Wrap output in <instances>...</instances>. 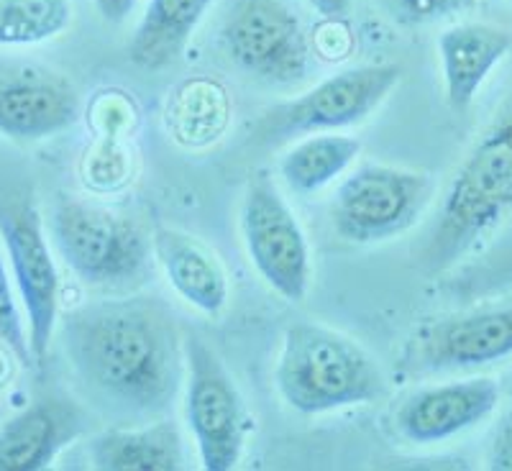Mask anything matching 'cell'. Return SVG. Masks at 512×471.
<instances>
[{
    "label": "cell",
    "mask_w": 512,
    "mask_h": 471,
    "mask_svg": "<svg viewBox=\"0 0 512 471\" xmlns=\"http://www.w3.org/2000/svg\"><path fill=\"white\" fill-rule=\"evenodd\" d=\"M88 456L100 471H177L187 466L182 436L172 420L98 433L90 438Z\"/></svg>",
    "instance_id": "e0dca14e"
},
{
    "label": "cell",
    "mask_w": 512,
    "mask_h": 471,
    "mask_svg": "<svg viewBox=\"0 0 512 471\" xmlns=\"http://www.w3.org/2000/svg\"><path fill=\"white\" fill-rule=\"evenodd\" d=\"M351 3H354V0H310V6H315L323 16L328 18L349 16Z\"/></svg>",
    "instance_id": "d4e9b609"
},
{
    "label": "cell",
    "mask_w": 512,
    "mask_h": 471,
    "mask_svg": "<svg viewBox=\"0 0 512 471\" xmlns=\"http://www.w3.org/2000/svg\"><path fill=\"white\" fill-rule=\"evenodd\" d=\"M95 8L108 24H123L136 8V0H95Z\"/></svg>",
    "instance_id": "cb8c5ba5"
},
{
    "label": "cell",
    "mask_w": 512,
    "mask_h": 471,
    "mask_svg": "<svg viewBox=\"0 0 512 471\" xmlns=\"http://www.w3.org/2000/svg\"><path fill=\"white\" fill-rule=\"evenodd\" d=\"M80 93L70 77L36 62H0V136L39 141L72 128Z\"/></svg>",
    "instance_id": "7c38bea8"
},
{
    "label": "cell",
    "mask_w": 512,
    "mask_h": 471,
    "mask_svg": "<svg viewBox=\"0 0 512 471\" xmlns=\"http://www.w3.org/2000/svg\"><path fill=\"white\" fill-rule=\"evenodd\" d=\"M500 387L495 379L474 377L436 384L400 402L395 428L410 443H438L466 431L497 408Z\"/></svg>",
    "instance_id": "4fadbf2b"
},
{
    "label": "cell",
    "mask_w": 512,
    "mask_h": 471,
    "mask_svg": "<svg viewBox=\"0 0 512 471\" xmlns=\"http://www.w3.org/2000/svg\"><path fill=\"white\" fill-rule=\"evenodd\" d=\"M185 415L205 471H231L244 454L251 420L221 356L192 336L185 344Z\"/></svg>",
    "instance_id": "ba28073f"
},
{
    "label": "cell",
    "mask_w": 512,
    "mask_h": 471,
    "mask_svg": "<svg viewBox=\"0 0 512 471\" xmlns=\"http://www.w3.org/2000/svg\"><path fill=\"white\" fill-rule=\"evenodd\" d=\"M487 466L495 471H512V410L495 425L487 448Z\"/></svg>",
    "instance_id": "603a6c76"
},
{
    "label": "cell",
    "mask_w": 512,
    "mask_h": 471,
    "mask_svg": "<svg viewBox=\"0 0 512 471\" xmlns=\"http://www.w3.org/2000/svg\"><path fill=\"white\" fill-rule=\"evenodd\" d=\"M400 64H367L326 77L308 93L259 113L249 126V144L277 146L303 134L361 123L397 88Z\"/></svg>",
    "instance_id": "8992f818"
},
{
    "label": "cell",
    "mask_w": 512,
    "mask_h": 471,
    "mask_svg": "<svg viewBox=\"0 0 512 471\" xmlns=\"http://www.w3.org/2000/svg\"><path fill=\"white\" fill-rule=\"evenodd\" d=\"M72 24V0H0V47L57 39Z\"/></svg>",
    "instance_id": "ffe728a7"
},
{
    "label": "cell",
    "mask_w": 512,
    "mask_h": 471,
    "mask_svg": "<svg viewBox=\"0 0 512 471\" xmlns=\"http://www.w3.org/2000/svg\"><path fill=\"white\" fill-rule=\"evenodd\" d=\"M0 344H3V341H0ZM8 377H11V364H8V359H6V354H3V349H0V387L6 384Z\"/></svg>",
    "instance_id": "484cf974"
},
{
    "label": "cell",
    "mask_w": 512,
    "mask_h": 471,
    "mask_svg": "<svg viewBox=\"0 0 512 471\" xmlns=\"http://www.w3.org/2000/svg\"><path fill=\"white\" fill-rule=\"evenodd\" d=\"M512 210V82L500 108L448 180L436 216L415 246L425 274L456 267Z\"/></svg>",
    "instance_id": "7a4b0ae2"
},
{
    "label": "cell",
    "mask_w": 512,
    "mask_h": 471,
    "mask_svg": "<svg viewBox=\"0 0 512 471\" xmlns=\"http://www.w3.org/2000/svg\"><path fill=\"white\" fill-rule=\"evenodd\" d=\"M512 354V305L448 315L418 328L410 338V372H454L500 361Z\"/></svg>",
    "instance_id": "8fae6325"
},
{
    "label": "cell",
    "mask_w": 512,
    "mask_h": 471,
    "mask_svg": "<svg viewBox=\"0 0 512 471\" xmlns=\"http://www.w3.org/2000/svg\"><path fill=\"white\" fill-rule=\"evenodd\" d=\"M210 6L213 0H149L128 41V59L141 70H164L175 64Z\"/></svg>",
    "instance_id": "ac0fdd59"
},
{
    "label": "cell",
    "mask_w": 512,
    "mask_h": 471,
    "mask_svg": "<svg viewBox=\"0 0 512 471\" xmlns=\"http://www.w3.org/2000/svg\"><path fill=\"white\" fill-rule=\"evenodd\" d=\"M392 21L402 26H423L472 8L477 0H374Z\"/></svg>",
    "instance_id": "44dd1931"
},
{
    "label": "cell",
    "mask_w": 512,
    "mask_h": 471,
    "mask_svg": "<svg viewBox=\"0 0 512 471\" xmlns=\"http://www.w3.org/2000/svg\"><path fill=\"white\" fill-rule=\"evenodd\" d=\"M0 341L24 364H34L29 349V331L24 328V318H21V310H18L3 256H0Z\"/></svg>",
    "instance_id": "7402d4cb"
},
{
    "label": "cell",
    "mask_w": 512,
    "mask_h": 471,
    "mask_svg": "<svg viewBox=\"0 0 512 471\" xmlns=\"http://www.w3.org/2000/svg\"><path fill=\"white\" fill-rule=\"evenodd\" d=\"M152 241L154 256L177 295L200 313L221 315L228 305V274L216 251L175 228H159Z\"/></svg>",
    "instance_id": "9a60e30c"
},
{
    "label": "cell",
    "mask_w": 512,
    "mask_h": 471,
    "mask_svg": "<svg viewBox=\"0 0 512 471\" xmlns=\"http://www.w3.org/2000/svg\"><path fill=\"white\" fill-rule=\"evenodd\" d=\"M512 36L500 26L459 24L438 36L446 100L454 111H466L495 64L510 52Z\"/></svg>",
    "instance_id": "2e32d148"
},
{
    "label": "cell",
    "mask_w": 512,
    "mask_h": 471,
    "mask_svg": "<svg viewBox=\"0 0 512 471\" xmlns=\"http://www.w3.org/2000/svg\"><path fill=\"white\" fill-rule=\"evenodd\" d=\"M431 200V175L387 164H364L333 195V231L349 244H379L410 231Z\"/></svg>",
    "instance_id": "52a82bcc"
},
{
    "label": "cell",
    "mask_w": 512,
    "mask_h": 471,
    "mask_svg": "<svg viewBox=\"0 0 512 471\" xmlns=\"http://www.w3.org/2000/svg\"><path fill=\"white\" fill-rule=\"evenodd\" d=\"M241 236L256 272L287 303H303L310 292V246L280 190L259 177L241 205Z\"/></svg>",
    "instance_id": "30bf717a"
},
{
    "label": "cell",
    "mask_w": 512,
    "mask_h": 471,
    "mask_svg": "<svg viewBox=\"0 0 512 471\" xmlns=\"http://www.w3.org/2000/svg\"><path fill=\"white\" fill-rule=\"evenodd\" d=\"M274 382L282 400L305 415L369 405L387 395L379 361L354 338L318 323L287 328Z\"/></svg>",
    "instance_id": "3957f363"
},
{
    "label": "cell",
    "mask_w": 512,
    "mask_h": 471,
    "mask_svg": "<svg viewBox=\"0 0 512 471\" xmlns=\"http://www.w3.org/2000/svg\"><path fill=\"white\" fill-rule=\"evenodd\" d=\"M0 236L26 310L31 361H47L59 323V272L49 251L39 208L29 195L0 198Z\"/></svg>",
    "instance_id": "9c48e42d"
},
{
    "label": "cell",
    "mask_w": 512,
    "mask_h": 471,
    "mask_svg": "<svg viewBox=\"0 0 512 471\" xmlns=\"http://www.w3.org/2000/svg\"><path fill=\"white\" fill-rule=\"evenodd\" d=\"M80 410L70 400H36L0 428V471L47 469L82 433Z\"/></svg>",
    "instance_id": "5bb4252c"
},
{
    "label": "cell",
    "mask_w": 512,
    "mask_h": 471,
    "mask_svg": "<svg viewBox=\"0 0 512 471\" xmlns=\"http://www.w3.org/2000/svg\"><path fill=\"white\" fill-rule=\"evenodd\" d=\"M359 152L361 144L351 136H310L280 159V175L290 190L310 195L344 175Z\"/></svg>",
    "instance_id": "d6986e66"
},
{
    "label": "cell",
    "mask_w": 512,
    "mask_h": 471,
    "mask_svg": "<svg viewBox=\"0 0 512 471\" xmlns=\"http://www.w3.org/2000/svg\"><path fill=\"white\" fill-rule=\"evenodd\" d=\"M62 344L88 395L123 420L162 418L185 382L180 331L154 297L95 300L70 310Z\"/></svg>",
    "instance_id": "6da1fadb"
},
{
    "label": "cell",
    "mask_w": 512,
    "mask_h": 471,
    "mask_svg": "<svg viewBox=\"0 0 512 471\" xmlns=\"http://www.w3.org/2000/svg\"><path fill=\"white\" fill-rule=\"evenodd\" d=\"M218 47L236 70L272 88H295L310 75L308 31L287 0H228Z\"/></svg>",
    "instance_id": "5b68a950"
},
{
    "label": "cell",
    "mask_w": 512,
    "mask_h": 471,
    "mask_svg": "<svg viewBox=\"0 0 512 471\" xmlns=\"http://www.w3.org/2000/svg\"><path fill=\"white\" fill-rule=\"evenodd\" d=\"M49 231L62 262L95 290L134 292L152 280L154 241L126 213L59 195Z\"/></svg>",
    "instance_id": "277c9868"
}]
</instances>
